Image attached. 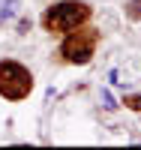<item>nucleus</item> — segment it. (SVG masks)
Listing matches in <instances>:
<instances>
[{
  "instance_id": "3",
  "label": "nucleus",
  "mask_w": 141,
  "mask_h": 150,
  "mask_svg": "<svg viewBox=\"0 0 141 150\" xmlns=\"http://www.w3.org/2000/svg\"><path fill=\"white\" fill-rule=\"evenodd\" d=\"M63 57L72 60V63H87L93 57V36H69L63 42Z\"/></svg>"
},
{
  "instance_id": "6",
  "label": "nucleus",
  "mask_w": 141,
  "mask_h": 150,
  "mask_svg": "<svg viewBox=\"0 0 141 150\" xmlns=\"http://www.w3.org/2000/svg\"><path fill=\"white\" fill-rule=\"evenodd\" d=\"M126 105L135 108V111H141V93H138V96H129V99H126Z\"/></svg>"
},
{
  "instance_id": "5",
  "label": "nucleus",
  "mask_w": 141,
  "mask_h": 150,
  "mask_svg": "<svg viewBox=\"0 0 141 150\" xmlns=\"http://www.w3.org/2000/svg\"><path fill=\"white\" fill-rule=\"evenodd\" d=\"M102 102H105V108H117V102H114L111 90H102Z\"/></svg>"
},
{
  "instance_id": "4",
  "label": "nucleus",
  "mask_w": 141,
  "mask_h": 150,
  "mask_svg": "<svg viewBox=\"0 0 141 150\" xmlns=\"http://www.w3.org/2000/svg\"><path fill=\"white\" fill-rule=\"evenodd\" d=\"M18 6H21V0H3V3H0V24L9 21V18H15Z\"/></svg>"
},
{
  "instance_id": "1",
  "label": "nucleus",
  "mask_w": 141,
  "mask_h": 150,
  "mask_svg": "<svg viewBox=\"0 0 141 150\" xmlns=\"http://www.w3.org/2000/svg\"><path fill=\"white\" fill-rule=\"evenodd\" d=\"M87 15H90V6H87V3H81V0H63V3H57V6L48 9L45 24H48V30L69 33V30L78 27Z\"/></svg>"
},
{
  "instance_id": "2",
  "label": "nucleus",
  "mask_w": 141,
  "mask_h": 150,
  "mask_svg": "<svg viewBox=\"0 0 141 150\" xmlns=\"http://www.w3.org/2000/svg\"><path fill=\"white\" fill-rule=\"evenodd\" d=\"M33 87V75L15 60H3L0 63V93L6 99H24Z\"/></svg>"
}]
</instances>
